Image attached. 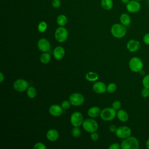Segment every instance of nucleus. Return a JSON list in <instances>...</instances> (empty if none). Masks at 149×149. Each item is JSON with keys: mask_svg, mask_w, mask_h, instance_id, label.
<instances>
[{"mask_svg": "<svg viewBox=\"0 0 149 149\" xmlns=\"http://www.w3.org/2000/svg\"><path fill=\"white\" fill-rule=\"evenodd\" d=\"M139 141L138 139L133 136H129L122 140L120 144L122 149H138Z\"/></svg>", "mask_w": 149, "mask_h": 149, "instance_id": "f257e3e1", "label": "nucleus"}, {"mask_svg": "<svg viewBox=\"0 0 149 149\" xmlns=\"http://www.w3.org/2000/svg\"><path fill=\"white\" fill-rule=\"evenodd\" d=\"M111 32L112 36L115 38H121L126 35L127 29L126 26L122 24L116 23L111 27Z\"/></svg>", "mask_w": 149, "mask_h": 149, "instance_id": "f03ea898", "label": "nucleus"}, {"mask_svg": "<svg viewBox=\"0 0 149 149\" xmlns=\"http://www.w3.org/2000/svg\"><path fill=\"white\" fill-rule=\"evenodd\" d=\"M129 66L131 71L137 73L141 71L143 68V62L139 57H133L129 62Z\"/></svg>", "mask_w": 149, "mask_h": 149, "instance_id": "7ed1b4c3", "label": "nucleus"}, {"mask_svg": "<svg viewBox=\"0 0 149 149\" xmlns=\"http://www.w3.org/2000/svg\"><path fill=\"white\" fill-rule=\"evenodd\" d=\"M83 129L87 132L93 133L98 129V123L93 119L88 118L85 119L82 124Z\"/></svg>", "mask_w": 149, "mask_h": 149, "instance_id": "20e7f679", "label": "nucleus"}, {"mask_svg": "<svg viewBox=\"0 0 149 149\" xmlns=\"http://www.w3.org/2000/svg\"><path fill=\"white\" fill-rule=\"evenodd\" d=\"M116 115V109L113 108H106L103 109L100 113L101 119L104 120L109 121L113 120Z\"/></svg>", "mask_w": 149, "mask_h": 149, "instance_id": "39448f33", "label": "nucleus"}, {"mask_svg": "<svg viewBox=\"0 0 149 149\" xmlns=\"http://www.w3.org/2000/svg\"><path fill=\"white\" fill-rule=\"evenodd\" d=\"M68 30L63 26H60L55 30V38L59 42H63L65 41L68 38Z\"/></svg>", "mask_w": 149, "mask_h": 149, "instance_id": "423d86ee", "label": "nucleus"}, {"mask_svg": "<svg viewBox=\"0 0 149 149\" xmlns=\"http://www.w3.org/2000/svg\"><path fill=\"white\" fill-rule=\"evenodd\" d=\"M69 100L72 105L74 106H79L83 104L84 101V97L82 94L76 93H73L70 95Z\"/></svg>", "mask_w": 149, "mask_h": 149, "instance_id": "0eeeda50", "label": "nucleus"}, {"mask_svg": "<svg viewBox=\"0 0 149 149\" xmlns=\"http://www.w3.org/2000/svg\"><path fill=\"white\" fill-rule=\"evenodd\" d=\"M115 133L118 137L125 139L130 136L132 134V130L129 127L122 126L118 127Z\"/></svg>", "mask_w": 149, "mask_h": 149, "instance_id": "6e6552de", "label": "nucleus"}, {"mask_svg": "<svg viewBox=\"0 0 149 149\" xmlns=\"http://www.w3.org/2000/svg\"><path fill=\"white\" fill-rule=\"evenodd\" d=\"M126 8L129 12L135 13L140 10L141 5L139 1L136 0H131L126 4Z\"/></svg>", "mask_w": 149, "mask_h": 149, "instance_id": "1a4fd4ad", "label": "nucleus"}, {"mask_svg": "<svg viewBox=\"0 0 149 149\" xmlns=\"http://www.w3.org/2000/svg\"><path fill=\"white\" fill-rule=\"evenodd\" d=\"M70 123L73 126L79 127L83 124V117L82 114L79 112H73L70 116Z\"/></svg>", "mask_w": 149, "mask_h": 149, "instance_id": "9d476101", "label": "nucleus"}, {"mask_svg": "<svg viewBox=\"0 0 149 149\" xmlns=\"http://www.w3.org/2000/svg\"><path fill=\"white\" fill-rule=\"evenodd\" d=\"M29 83L23 79H17L13 83V87L15 90L19 92H23L27 90L29 88Z\"/></svg>", "mask_w": 149, "mask_h": 149, "instance_id": "9b49d317", "label": "nucleus"}, {"mask_svg": "<svg viewBox=\"0 0 149 149\" xmlns=\"http://www.w3.org/2000/svg\"><path fill=\"white\" fill-rule=\"evenodd\" d=\"M37 47L41 51L45 52L50 50L51 45L49 41L46 38H40L38 41Z\"/></svg>", "mask_w": 149, "mask_h": 149, "instance_id": "f8f14e48", "label": "nucleus"}, {"mask_svg": "<svg viewBox=\"0 0 149 149\" xmlns=\"http://www.w3.org/2000/svg\"><path fill=\"white\" fill-rule=\"evenodd\" d=\"M141 45L139 41L136 40H129L126 45L127 49L132 52H134L137 51H138L140 48Z\"/></svg>", "mask_w": 149, "mask_h": 149, "instance_id": "ddd939ff", "label": "nucleus"}, {"mask_svg": "<svg viewBox=\"0 0 149 149\" xmlns=\"http://www.w3.org/2000/svg\"><path fill=\"white\" fill-rule=\"evenodd\" d=\"M93 89L96 93L102 94L107 91V86L103 82L97 81L93 84Z\"/></svg>", "mask_w": 149, "mask_h": 149, "instance_id": "4468645a", "label": "nucleus"}, {"mask_svg": "<svg viewBox=\"0 0 149 149\" xmlns=\"http://www.w3.org/2000/svg\"><path fill=\"white\" fill-rule=\"evenodd\" d=\"M62 107L58 105H51L49 108V113L54 116H59L61 115H62L63 112Z\"/></svg>", "mask_w": 149, "mask_h": 149, "instance_id": "2eb2a0df", "label": "nucleus"}, {"mask_svg": "<svg viewBox=\"0 0 149 149\" xmlns=\"http://www.w3.org/2000/svg\"><path fill=\"white\" fill-rule=\"evenodd\" d=\"M65 49L61 46L56 47L54 49V52H53L54 57L55 59H56L57 60H59V59H61L62 58H63V57L65 55Z\"/></svg>", "mask_w": 149, "mask_h": 149, "instance_id": "dca6fc26", "label": "nucleus"}, {"mask_svg": "<svg viewBox=\"0 0 149 149\" xmlns=\"http://www.w3.org/2000/svg\"><path fill=\"white\" fill-rule=\"evenodd\" d=\"M47 138L51 141H56L59 137V133L56 129H49L47 133Z\"/></svg>", "mask_w": 149, "mask_h": 149, "instance_id": "f3484780", "label": "nucleus"}, {"mask_svg": "<svg viewBox=\"0 0 149 149\" xmlns=\"http://www.w3.org/2000/svg\"><path fill=\"white\" fill-rule=\"evenodd\" d=\"M121 24L126 26H128L131 23V17L130 15L126 13H123L120 16L119 18Z\"/></svg>", "mask_w": 149, "mask_h": 149, "instance_id": "a211bd4d", "label": "nucleus"}, {"mask_svg": "<svg viewBox=\"0 0 149 149\" xmlns=\"http://www.w3.org/2000/svg\"><path fill=\"white\" fill-rule=\"evenodd\" d=\"M117 117L118 119L122 122H126L129 119V115L127 112L124 109H119L117 113H116Z\"/></svg>", "mask_w": 149, "mask_h": 149, "instance_id": "6ab92c4d", "label": "nucleus"}, {"mask_svg": "<svg viewBox=\"0 0 149 149\" xmlns=\"http://www.w3.org/2000/svg\"><path fill=\"white\" fill-rule=\"evenodd\" d=\"M101 113L100 109L98 107H91L88 111V115L91 118H96Z\"/></svg>", "mask_w": 149, "mask_h": 149, "instance_id": "aec40b11", "label": "nucleus"}, {"mask_svg": "<svg viewBox=\"0 0 149 149\" xmlns=\"http://www.w3.org/2000/svg\"><path fill=\"white\" fill-rule=\"evenodd\" d=\"M113 1L112 0H101V6L102 9L106 10H111L113 8Z\"/></svg>", "mask_w": 149, "mask_h": 149, "instance_id": "412c9836", "label": "nucleus"}, {"mask_svg": "<svg viewBox=\"0 0 149 149\" xmlns=\"http://www.w3.org/2000/svg\"><path fill=\"white\" fill-rule=\"evenodd\" d=\"M51 56L50 54L48 53V52H45L42 54L40 58V62L44 64H46L49 62V61H51Z\"/></svg>", "mask_w": 149, "mask_h": 149, "instance_id": "4be33fe9", "label": "nucleus"}, {"mask_svg": "<svg viewBox=\"0 0 149 149\" xmlns=\"http://www.w3.org/2000/svg\"><path fill=\"white\" fill-rule=\"evenodd\" d=\"M86 79L90 81H96L98 79V75L94 72H89L86 74Z\"/></svg>", "mask_w": 149, "mask_h": 149, "instance_id": "5701e85b", "label": "nucleus"}, {"mask_svg": "<svg viewBox=\"0 0 149 149\" xmlns=\"http://www.w3.org/2000/svg\"><path fill=\"white\" fill-rule=\"evenodd\" d=\"M68 22L67 17L64 15H59L56 18V22L60 26H64Z\"/></svg>", "mask_w": 149, "mask_h": 149, "instance_id": "b1692460", "label": "nucleus"}, {"mask_svg": "<svg viewBox=\"0 0 149 149\" xmlns=\"http://www.w3.org/2000/svg\"><path fill=\"white\" fill-rule=\"evenodd\" d=\"M37 90L34 87L30 86V87H29V88H27V95L29 98H35L36 96L37 95Z\"/></svg>", "mask_w": 149, "mask_h": 149, "instance_id": "393cba45", "label": "nucleus"}, {"mask_svg": "<svg viewBox=\"0 0 149 149\" xmlns=\"http://www.w3.org/2000/svg\"><path fill=\"white\" fill-rule=\"evenodd\" d=\"M47 29V24L45 22L42 21L38 25V30L40 33H44Z\"/></svg>", "mask_w": 149, "mask_h": 149, "instance_id": "a878e982", "label": "nucleus"}, {"mask_svg": "<svg viewBox=\"0 0 149 149\" xmlns=\"http://www.w3.org/2000/svg\"><path fill=\"white\" fill-rule=\"evenodd\" d=\"M116 88H117L116 84L114 83H111L107 86V91L109 93H112L116 90Z\"/></svg>", "mask_w": 149, "mask_h": 149, "instance_id": "bb28decb", "label": "nucleus"}, {"mask_svg": "<svg viewBox=\"0 0 149 149\" xmlns=\"http://www.w3.org/2000/svg\"><path fill=\"white\" fill-rule=\"evenodd\" d=\"M72 136L74 137H78L81 134V130L77 126H74L72 130Z\"/></svg>", "mask_w": 149, "mask_h": 149, "instance_id": "cd10ccee", "label": "nucleus"}, {"mask_svg": "<svg viewBox=\"0 0 149 149\" xmlns=\"http://www.w3.org/2000/svg\"><path fill=\"white\" fill-rule=\"evenodd\" d=\"M142 84L144 87H147L149 88V74L146 75L143 80H142Z\"/></svg>", "mask_w": 149, "mask_h": 149, "instance_id": "c85d7f7f", "label": "nucleus"}, {"mask_svg": "<svg viewBox=\"0 0 149 149\" xmlns=\"http://www.w3.org/2000/svg\"><path fill=\"white\" fill-rule=\"evenodd\" d=\"M141 95L144 98H147L149 97V88L147 87H144L141 90Z\"/></svg>", "mask_w": 149, "mask_h": 149, "instance_id": "c756f323", "label": "nucleus"}, {"mask_svg": "<svg viewBox=\"0 0 149 149\" xmlns=\"http://www.w3.org/2000/svg\"><path fill=\"white\" fill-rule=\"evenodd\" d=\"M70 105H71V103L70 102L69 100V101L65 100V101H63L62 102L61 107L64 109H69L70 107Z\"/></svg>", "mask_w": 149, "mask_h": 149, "instance_id": "7c9ffc66", "label": "nucleus"}, {"mask_svg": "<svg viewBox=\"0 0 149 149\" xmlns=\"http://www.w3.org/2000/svg\"><path fill=\"white\" fill-rule=\"evenodd\" d=\"M112 107L113 109H115L116 110L119 109L121 107V103L119 101H115L113 102V103L112 104Z\"/></svg>", "mask_w": 149, "mask_h": 149, "instance_id": "2f4dec72", "label": "nucleus"}, {"mask_svg": "<svg viewBox=\"0 0 149 149\" xmlns=\"http://www.w3.org/2000/svg\"><path fill=\"white\" fill-rule=\"evenodd\" d=\"M34 149H45L46 146H45V144L44 143L39 142V143H37L34 144Z\"/></svg>", "mask_w": 149, "mask_h": 149, "instance_id": "473e14b6", "label": "nucleus"}, {"mask_svg": "<svg viewBox=\"0 0 149 149\" xmlns=\"http://www.w3.org/2000/svg\"><path fill=\"white\" fill-rule=\"evenodd\" d=\"M51 5L54 8H58L61 5V2L60 0H52Z\"/></svg>", "mask_w": 149, "mask_h": 149, "instance_id": "72a5a7b5", "label": "nucleus"}, {"mask_svg": "<svg viewBox=\"0 0 149 149\" xmlns=\"http://www.w3.org/2000/svg\"><path fill=\"white\" fill-rule=\"evenodd\" d=\"M90 137L91 139L93 141H97L99 139V135L97 133H96L95 132H93V133H91V134H90Z\"/></svg>", "mask_w": 149, "mask_h": 149, "instance_id": "f704fd0d", "label": "nucleus"}, {"mask_svg": "<svg viewBox=\"0 0 149 149\" xmlns=\"http://www.w3.org/2000/svg\"><path fill=\"white\" fill-rule=\"evenodd\" d=\"M143 40V42L145 44H146L147 45H149V33H146L144 36Z\"/></svg>", "mask_w": 149, "mask_h": 149, "instance_id": "c9c22d12", "label": "nucleus"}, {"mask_svg": "<svg viewBox=\"0 0 149 149\" xmlns=\"http://www.w3.org/2000/svg\"><path fill=\"white\" fill-rule=\"evenodd\" d=\"M120 148V146L118 143H113L109 147V149H119Z\"/></svg>", "mask_w": 149, "mask_h": 149, "instance_id": "e433bc0d", "label": "nucleus"}, {"mask_svg": "<svg viewBox=\"0 0 149 149\" xmlns=\"http://www.w3.org/2000/svg\"><path fill=\"white\" fill-rule=\"evenodd\" d=\"M117 128L118 127H116V126L115 125H111L109 127V130L111 132H116Z\"/></svg>", "mask_w": 149, "mask_h": 149, "instance_id": "4c0bfd02", "label": "nucleus"}, {"mask_svg": "<svg viewBox=\"0 0 149 149\" xmlns=\"http://www.w3.org/2000/svg\"><path fill=\"white\" fill-rule=\"evenodd\" d=\"M4 78H5V77H4L3 74L2 72H0V82L1 83H2L3 81Z\"/></svg>", "mask_w": 149, "mask_h": 149, "instance_id": "58836bf2", "label": "nucleus"}, {"mask_svg": "<svg viewBox=\"0 0 149 149\" xmlns=\"http://www.w3.org/2000/svg\"><path fill=\"white\" fill-rule=\"evenodd\" d=\"M129 1H130V0H121V2H122L123 3L126 4V5Z\"/></svg>", "mask_w": 149, "mask_h": 149, "instance_id": "ea45409f", "label": "nucleus"}, {"mask_svg": "<svg viewBox=\"0 0 149 149\" xmlns=\"http://www.w3.org/2000/svg\"><path fill=\"white\" fill-rule=\"evenodd\" d=\"M146 147L149 149V139L147 140L146 143Z\"/></svg>", "mask_w": 149, "mask_h": 149, "instance_id": "a19ab883", "label": "nucleus"}, {"mask_svg": "<svg viewBox=\"0 0 149 149\" xmlns=\"http://www.w3.org/2000/svg\"><path fill=\"white\" fill-rule=\"evenodd\" d=\"M136 1H141V0H136Z\"/></svg>", "mask_w": 149, "mask_h": 149, "instance_id": "79ce46f5", "label": "nucleus"}]
</instances>
